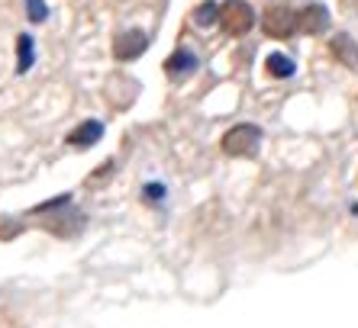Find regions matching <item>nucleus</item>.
<instances>
[{"label": "nucleus", "instance_id": "1", "mask_svg": "<svg viewBox=\"0 0 358 328\" xmlns=\"http://www.w3.org/2000/svg\"><path fill=\"white\" fill-rule=\"evenodd\" d=\"M259 145H262V129L252 123L233 126V129L223 135V142H220V148L233 158H252L259 151Z\"/></svg>", "mask_w": 358, "mask_h": 328}, {"label": "nucleus", "instance_id": "2", "mask_svg": "<svg viewBox=\"0 0 358 328\" xmlns=\"http://www.w3.org/2000/svg\"><path fill=\"white\" fill-rule=\"evenodd\" d=\"M217 23L223 26L226 36H245L255 26V10L245 0H226L217 13Z\"/></svg>", "mask_w": 358, "mask_h": 328}, {"label": "nucleus", "instance_id": "3", "mask_svg": "<svg viewBox=\"0 0 358 328\" xmlns=\"http://www.w3.org/2000/svg\"><path fill=\"white\" fill-rule=\"evenodd\" d=\"M262 29L271 39H291L297 33V13H294L287 3H271L262 17Z\"/></svg>", "mask_w": 358, "mask_h": 328}, {"label": "nucleus", "instance_id": "4", "mask_svg": "<svg viewBox=\"0 0 358 328\" xmlns=\"http://www.w3.org/2000/svg\"><path fill=\"white\" fill-rule=\"evenodd\" d=\"M145 49H149V36L142 33V29H129V33L113 39V58L117 61H136Z\"/></svg>", "mask_w": 358, "mask_h": 328}, {"label": "nucleus", "instance_id": "5", "mask_svg": "<svg viewBox=\"0 0 358 328\" xmlns=\"http://www.w3.org/2000/svg\"><path fill=\"white\" fill-rule=\"evenodd\" d=\"M100 135H103V123H97V119H87V123H81L78 129L68 132V145H75V148H91L100 142Z\"/></svg>", "mask_w": 358, "mask_h": 328}, {"label": "nucleus", "instance_id": "6", "mask_svg": "<svg viewBox=\"0 0 358 328\" xmlns=\"http://www.w3.org/2000/svg\"><path fill=\"white\" fill-rule=\"evenodd\" d=\"M326 23H329V13H326V7H317V3L297 13V29L300 33H307V36L323 33Z\"/></svg>", "mask_w": 358, "mask_h": 328}, {"label": "nucleus", "instance_id": "7", "mask_svg": "<svg viewBox=\"0 0 358 328\" xmlns=\"http://www.w3.org/2000/svg\"><path fill=\"white\" fill-rule=\"evenodd\" d=\"M165 71L171 74V77H184V74L197 71V55H194L191 49H178L175 55L165 61Z\"/></svg>", "mask_w": 358, "mask_h": 328}, {"label": "nucleus", "instance_id": "8", "mask_svg": "<svg viewBox=\"0 0 358 328\" xmlns=\"http://www.w3.org/2000/svg\"><path fill=\"white\" fill-rule=\"evenodd\" d=\"M265 68L271 77H278V81H284V77H291L297 68H294V61L287 55H281V52H271V55L265 58Z\"/></svg>", "mask_w": 358, "mask_h": 328}, {"label": "nucleus", "instance_id": "9", "mask_svg": "<svg viewBox=\"0 0 358 328\" xmlns=\"http://www.w3.org/2000/svg\"><path fill=\"white\" fill-rule=\"evenodd\" d=\"M333 55L339 58V61H345V65H358V49H355V42H352L349 36H336L333 39Z\"/></svg>", "mask_w": 358, "mask_h": 328}, {"label": "nucleus", "instance_id": "10", "mask_svg": "<svg viewBox=\"0 0 358 328\" xmlns=\"http://www.w3.org/2000/svg\"><path fill=\"white\" fill-rule=\"evenodd\" d=\"M217 13H220V7H213V3H203V7H197L194 10V23L203 29V26H213L217 23Z\"/></svg>", "mask_w": 358, "mask_h": 328}, {"label": "nucleus", "instance_id": "11", "mask_svg": "<svg viewBox=\"0 0 358 328\" xmlns=\"http://www.w3.org/2000/svg\"><path fill=\"white\" fill-rule=\"evenodd\" d=\"M20 74L29 71V65H33V39L29 36H20Z\"/></svg>", "mask_w": 358, "mask_h": 328}, {"label": "nucleus", "instance_id": "12", "mask_svg": "<svg viewBox=\"0 0 358 328\" xmlns=\"http://www.w3.org/2000/svg\"><path fill=\"white\" fill-rule=\"evenodd\" d=\"M26 10H29V20H33V23H42V20H45V13H49L42 0H26Z\"/></svg>", "mask_w": 358, "mask_h": 328}]
</instances>
